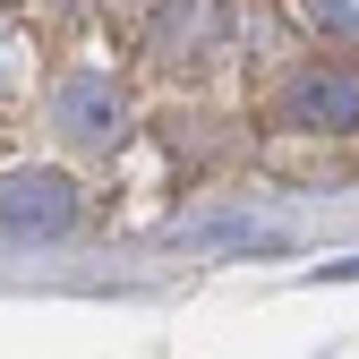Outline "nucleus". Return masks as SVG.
<instances>
[{
    "label": "nucleus",
    "instance_id": "nucleus-1",
    "mask_svg": "<svg viewBox=\"0 0 359 359\" xmlns=\"http://www.w3.org/2000/svg\"><path fill=\"white\" fill-rule=\"evenodd\" d=\"M274 128L359 137V60H291L274 86Z\"/></svg>",
    "mask_w": 359,
    "mask_h": 359
},
{
    "label": "nucleus",
    "instance_id": "nucleus-2",
    "mask_svg": "<svg viewBox=\"0 0 359 359\" xmlns=\"http://www.w3.org/2000/svg\"><path fill=\"white\" fill-rule=\"evenodd\" d=\"M52 120H60V137L86 146V154H111V146L128 137V103H120V86H111L103 69H69V77L52 86Z\"/></svg>",
    "mask_w": 359,
    "mask_h": 359
},
{
    "label": "nucleus",
    "instance_id": "nucleus-3",
    "mask_svg": "<svg viewBox=\"0 0 359 359\" xmlns=\"http://www.w3.org/2000/svg\"><path fill=\"white\" fill-rule=\"evenodd\" d=\"M69 222H77L69 171H9L0 180V231L9 240H43V231H69Z\"/></svg>",
    "mask_w": 359,
    "mask_h": 359
},
{
    "label": "nucleus",
    "instance_id": "nucleus-4",
    "mask_svg": "<svg viewBox=\"0 0 359 359\" xmlns=\"http://www.w3.org/2000/svg\"><path fill=\"white\" fill-rule=\"evenodd\" d=\"M146 52L154 60H214L222 52V0H154Z\"/></svg>",
    "mask_w": 359,
    "mask_h": 359
},
{
    "label": "nucleus",
    "instance_id": "nucleus-5",
    "mask_svg": "<svg viewBox=\"0 0 359 359\" xmlns=\"http://www.w3.org/2000/svg\"><path fill=\"white\" fill-rule=\"evenodd\" d=\"M299 18L334 43H359V0H299Z\"/></svg>",
    "mask_w": 359,
    "mask_h": 359
}]
</instances>
